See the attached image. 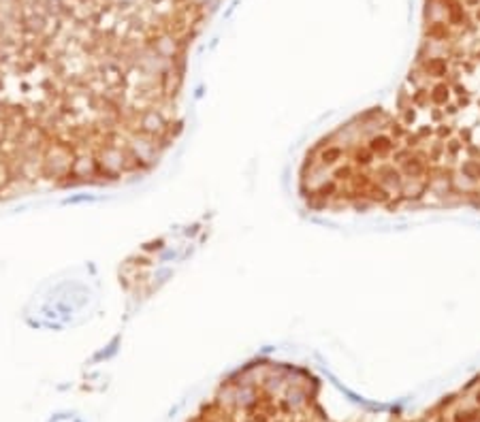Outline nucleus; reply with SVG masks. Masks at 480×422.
Here are the masks:
<instances>
[{"label":"nucleus","mask_w":480,"mask_h":422,"mask_svg":"<svg viewBox=\"0 0 480 422\" xmlns=\"http://www.w3.org/2000/svg\"><path fill=\"white\" fill-rule=\"evenodd\" d=\"M299 192L329 211H480V0H427L393 105L316 143Z\"/></svg>","instance_id":"f257e3e1"},{"label":"nucleus","mask_w":480,"mask_h":422,"mask_svg":"<svg viewBox=\"0 0 480 422\" xmlns=\"http://www.w3.org/2000/svg\"><path fill=\"white\" fill-rule=\"evenodd\" d=\"M192 422H337L307 373L280 363H256L233 375Z\"/></svg>","instance_id":"f03ea898"},{"label":"nucleus","mask_w":480,"mask_h":422,"mask_svg":"<svg viewBox=\"0 0 480 422\" xmlns=\"http://www.w3.org/2000/svg\"><path fill=\"white\" fill-rule=\"evenodd\" d=\"M414 422H480V375L416 416Z\"/></svg>","instance_id":"7ed1b4c3"}]
</instances>
